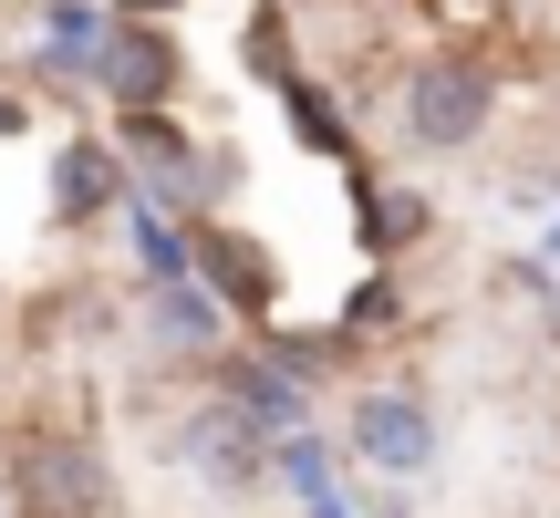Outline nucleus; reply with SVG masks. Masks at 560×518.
I'll list each match as a JSON object with an SVG mask.
<instances>
[{
  "label": "nucleus",
  "instance_id": "f257e3e1",
  "mask_svg": "<svg viewBox=\"0 0 560 518\" xmlns=\"http://www.w3.org/2000/svg\"><path fill=\"white\" fill-rule=\"evenodd\" d=\"M488 115H499V73L478 52H425L395 94V125H405L416 156H467L488 136Z\"/></svg>",
  "mask_w": 560,
  "mask_h": 518
},
{
  "label": "nucleus",
  "instance_id": "f03ea898",
  "mask_svg": "<svg viewBox=\"0 0 560 518\" xmlns=\"http://www.w3.org/2000/svg\"><path fill=\"white\" fill-rule=\"evenodd\" d=\"M115 145H125V166H136V187H145L156 208H177V219H208V198L229 187V156H208V145L187 136L166 104L115 115Z\"/></svg>",
  "mask_w": 560,
  "mask_h": 518
},
{
  "label": "nucleus",
  "instance_id": "7ed1b4c3",
  "mask_svg": "<svg viewBox=\"0 0 560 518\" xmlns=\"http://www.w3.org/2000/svg\"><path fill=\"white\" fill-rule=\"evenodd\" d=\"M11 508L21 518H115V467L94 457L83 436H11Z\"/></svg>",
  "mask_w": 560,
  "mask_h": 518
},
{
  "label": "nucleus",
  "instance_id": "20e7f679",
  "mask_svg": "<svg viewBox=\"0 0 560 518\" xmlns=\"http://www.w3.org/2000/svg\"><path fill=\"white\" fill-rule=\"evenodd\" d=\"M342 446L374 478H425L436 467V395L425 384H363L353 415H342Z\"/></svg>",
  "mask_w": 560,
  "mask_h": 518
},
{
  "label": "nucleus",
  "instance_id": "39448f33",
  "mask_svg": "<svg viewBox=\"0 0 560 518\" xmlns=\"http://www.w3.org/2000/svg\"><path fill=\"white\" fill-rule=\"evenodd\" d=\"M177 83H187V52H177V32H166V21H136V11L104 21L94 94L115 104V115H136V104H177Z\"/></svg>",
  "mask_w": 560,
  "mask_h": 518
},
{
  "label": "nucleus",
  "instance_id": "423d86ee",
  "mask_svg": "<svg viewBox=\"0 0 560 518\" xmlns=\"http://www.w3.org/2000/svg\"><path fill=\"white\" fill-rule=\"evenodd\" d=\"M177 457L198 467V487H219V498H249V487H270V436L240 415L229 395H208L198 415L177 425Z\"/></svg>",
  "mask_w": 560,
  "mask_h": 518
},
{
  "label": "nucleus",
  "instance_id": "0eeeda50",
  "mask_svg": "<svg viewBox=\"0 0 560 518\" xmlns=\"http://www.w3.org/2000/svg\"><path fill=\"white\" fill-rule=\"evenodd\" d=\"M136 198V166L115 136H62L52 145V228H94Z\"/></svg>",
  "mask_w": 560,
  "mask_h": 518
},
{
  "label": "nucleus",
  "instance_id": "6e6552de",
  "mask_svg": "<svg viewBox=\"0 0 560 518\" xmlns=\"http://www.w3.org/2000/svg\"><path fill=\"white\" fill-rule=\"evenodd\" d=\"M208 374H219V395L240 404L260 436H291V425H312V384H301V363L280 353V342H260V353H219Z\"/></svg>",
  "mask_w": 560,
  "mask_h": 518
},
{
  "label": "nucleus",
  "instance_id": "1a4fd4ad",
  "mask_svg": "<svg viewBox=\"0 0 560 518\" xmlns=\"http://www.w3.org/2000/svg\"><path fill=\"white\" fill-rule=\"evenodd\" d=\"M145 332H156V353H177V363H219V353H229V301L208 291L198 270H187V280H156Z\"/></svg>",
  "mask_w": 560,
  "mask_h": 518
},
{
  "label": "nucleus",
  "instance_id": "9d476101",
  "mask_svg": "<svg viewBox=\"0 0 560 518\" xmlns=\"http://www.w3.org/2000/svg\"><path fill=\"white\" fill-rule=\"evenodd\" d=\"M198 280L229 301V311H270V270H260V249H249L240 228H219V219H198Z\"/></svg>",
  "mask_w": 560,
  "mask_h": 518
},
{
  "label": "nucleus",
  "instance_id": "9b49d317",
  "mask_svg": "<svg viewBox=\"0 0 560 518\" xmlns=\"http://www.w3.org/2000/svg\"><path fill=\"white\" fill-rule=\"evenodd\" d=\"M353 219H363L374 249H416L425 239V198H405V187H384V177H353Z\"/></svg>",
  "mask_w": 560,
  "mask_h": 518
},
{
  "label": "nucleus",
  "instance_id": "f8f14e48",
  "mask_svg": "<svg viewBox=\"0 0 560 518\" xmlns=\"http://www.w3.org/2000/svg\"><path fill=\"white\" fill-rule=\"evenodd\" d=\"M280 104H291V125H301V145H312V156H353V125H342V104L322 94V83H280Z\"/></svg>",
  "mask_w": 560,
  "mask_h": 518
},
{
  "label": "nucleus",
  "instance_id": "ddd939ff",
  "mask_svg": "<svg viewBox=\"0 0 560 518\" xmlns=\"http://www.w3.org/2000/svg\"><path fill=\"white\" fill-rule=\"evenodd\" d=\"M249 73H260V83H291V73H301V62H291V32H280L270 11L249 21Z\"/></svg>",
  "mask_w": 560,
  "mask_h": 518
},
{
  "label": "nucleus",
  "instance_id": "4468645a",
  "mask_svg": "<svg viewBox=\"0 0 560 518\" xmlns=\"http://www.w3.org/2000/svg\"><path fill=\"white\" fill-rule=\"evenodd\" d=\"M395 311H405V301H395V280H363V291H353V311H342V332H395Z\"/></svg>",
  "mask_w": 560,
  "mask_h": 518
},
{
  "label": "nucleus",
  "instance_id": "2eb2a0df",
  "mask_svg": "<svg viewBox=\"0 0 560 518\" xmlns=\"http://www.w3.org/2000/svg\"><path fill=\"white\" fill-rule=\"evenodd\" d=\"M21 125H32V104H21V94H0V145H11Z\"/></svg>",
  "mask_w": 560,
  "mask_h": 518
},
{
  "label": "nucleus",
  "instance_id": "dca6fc26",
  "mask_svg": "<svg viewBox=\"0 0 560 518\" xmlns=\"http://www.w3.org/2000/svg\"><path fill=\"white\" fill-rule=\"evenodd\" d=\"M104 11H136V21H166L177 0H104Z\"/></svg>",
  "mask_w": 560,
  "mask_h": 518
},
{
  "label": "nucleus",
  "instance_id": "f3484780",
  "mask_svg": "<svg viewBox=\"0 0 560 518\" xmlns=\"http://www.w3.org/2000/svg\"><path fill=\"white\" fill-rule=\"evenodd\" d=\"M550 249H560V219H550Z\"/></svg>",
  "mask_w": 560,
  "mask_h": 518
}]
</instances>
